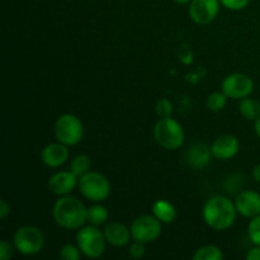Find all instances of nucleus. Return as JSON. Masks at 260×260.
<instances>
[{
    "label": "nucleus",
    "instance_id": "obj_2",
    "mask_svg": "<svg viewBox=\"0 0 260 260\" xmlns=\"http://www.w3.org/2000/svg\"><path fill=\"white\" fill-rule=\"evenodd\" d=\"M235 203L223 196H215L210 198L203 206L202 216L205 222L211 229L223 231L230 229L236 220Z\"/></svg>",
    "mask_w": 260,
    "mask_h": 260
},
{
    "label": "nucleus",
    "instance_id": "obj_18",
    "mask_svg": "<svg viewBox=\"0 0 260 260\" xmlns=\"http://www.w3.org/2000/svg\"><path fill=\"white\" fill-rule=\"evenodd\" d=\"M239 109H240L241 116L249 121H255L260 116V103L254 98L245 96L241 99Z\"/></svg>",
    "mask_w": 260,
    "mask_h": 260
},
{
    "label": "nucleus",
    "instance_id": "obj_10",
    "mask_svg": "<svg viewBox=\"0 0 260 260\" xmlns=\"http://www.w3.org/2000/svg\"><path fill=\"white\" fill-rule=\"evenodd\" d=\"M220 0H192L189 15L197 24H208L213 22L220 12Z\"/></svg>",
    "mask_w": 260,
    "mask_h": 260
},
{
    "label": "nucleus",
    "instance_id": "obj_17",
    "mask_svg": "<svg viewBox=\"0 0 260 260\" xmlns=\"http://www.w3.org/2000/svg\"><path fill=\"white\" fill-rule=\"evenodd\" d=\"M152 215L162 223H170L177 217V210L168 201L157 200L152 205Z\"/></svg>",
    "mask_w": 260,
    "mask_h": 260
},
{
    "label": "nucleus",
    "instance_id": "obj_19",
    "mask_svg": "<svg viewBox=\"0 0 260 260\" xmlns=\"http://www.w3.org/2000/svg\"><path fill=\"white\" fill-rule=\"evenodd\" d=\"M109 217L108 210L102 205H94L88 208V222L94 226H101L107 222Z\"/></svg>",
    "mask_w": 260,
    "mask_h": 260
},
{
    "label": "nucleus",
    "instance_id": "obj_29",
    "mask_svg": "<svg viewBox=\"0 0 260 260\" xmlns=\"http://www.w3.org/2000/svg\"><path fill=\"white\" fill-rule=\"evenodd\" d=\"M9 215H10V205L7 202V201L2 200V202H0V218L4 220V218H7Z\"/></svg>",
    "mask_w": 260,
    "mask_h": 260
},
{
    "label": "nucleus",
    "instance_id": "obj_5",
    "mask_svg": "<svg viewBox=\"0 0 260 260\" xmlns=\"http://www.w3.org/2000/svg\"><path fill=\"white\" fill-rule=\"evenodd\" d=\"M78 188L81 194L91 202H103L111 194V183L98 172H89L79 178Z\"/></svg>",
    "mask_w": 260,
    "mask_h": 260
},
{
    "label": "nucleus",
    "instance_id": "obj_12",
    "mask_svg": "<svg viewBox=\"0 0 260 260\" xmlns=\"http://www.w3.org/2000/svg\"><path fill=\"white\" fill-rule=\"evenodd\" d=\"M240 149V142L233 135H222L213 141L211 150L213 157L218 160H230Z\"/></svg>",
    "mask_w": 260,
    "mask_h": 260
},
{
    "label": "nucleus",
    "instance_id": "obj_9",
    "mask_svg": "<svg viewBox=\"0 0 260 260\" xmlns=\"http://www.w3.org/2000/svg\"><path fill=\"white\" fill-rule=\"evenodd\" d=\"M254 90V81L246 74H231L222 81V91L228 98L243 99L249 96Z\"/></svg>",
    "mask_w": 260,
    "mask_h": 260
},
{
    "label": "nucleus",
    "instance_id": "obj_7",
    "mask_svg": "<svg viewBox=\"0 0 260 260\" xmlns=\"http://www.w3.org/2000/svg\"><path fill=\"white\" fill-rule=\"evenodd\" d=\"M55 136L66 146H74L83 140L84 126L75 114L65 113L55 123Z\"/></svg>",
    "mask_w": 260,
    "mask_h": 260
},
{
    "label": "nucleus",
    "instance_id": "obj_15",
    "mask_svg": "<svg viewBox=\"0 0 260 260\" xmlns=\"http://www.w3.org/2000/svg\"><path fill=\"white\" fill-rule=\"evenodd\" d=\"M211 156H213L212 150L207 146V144L196 142L188 150L187 162L194 169H203L210 164Z\"/></svg>",
    "mask_w": 260,
    "mask_h": 260
},
{
    "label": "nucleus",
    "instance_id": "obj_8",
    "mask_svg": "<svg viewBox=\"0 0 260 260\" xmlns=\"http://www.w3.org/2000/svg\"><path fill=\"white\" fill-rule=\"evenodd\" d=\"M161 221L154 215H144L137 217L131 225V235L134 240L147 244L155 241L161 235Z\"/></svg>",
    "mask_w": 260,
    "mask_h": 260
},
{
    "label": "nucleus",
    "instance_id": "obj_21",
    "mask_svg": "<svg viewBox=\"0 0 260 260\" xmlns=\"http://www.w3.org/2000/svg\"><path fill=\"white\" fill-rule=\"evenodd\" d=\"M223 258V253L216 245H205L198 249L193 255L194 260H221Z\"/></svg>",
    "mask_w": 260,
    "mask_h": 260
},
{
    "label": "nucleus",
    "instance_id": "obj_26",
    "mask_svg": "<svg viewBox=\"0 0 260 260\" xmlns=\"http://www.w3.org/2000/svg\"><path fill=\"white\" fill-rule=\"evenodd\" d=\"M128 253H129V255H131L132 258H135V259L142 258V256L145 255V253H146L145 243H142V241L135 240L134 243L131 244V246H129Z\"/></svg>",
    "mask_w": 260,
    "mask_h": 260
},
{
    "label": "nucleus",
    "instance_id": "obj_6",
    "mask_svg": "<svg viewBox=\"0 0 260 260\" xmlns=\"http://www.w3.org/2000/svg\"><path fill=\"white\" fill-rule=\"evenodd\" d=\"M13 244L18 253L23 255H36L41 253L45 246V235L36 226H22L15 231L13 236Z\"/></svg>",
    "mask_w": 260,
    "mask_h": 260
},
{
    "label": "nucleus",
    "instance_id": "obj_23",
    "mask_svg": "<svg viewBox=\"0 0 260 260\" xmlns=\"http://www.w3.org/2000/svg\"><path fill=\"white\" fill-rule=\"evenodd\" d=\"M248 235L251 243L260 246V215L251 218L248 228Z\"/></svg>",
    "mask_w": 260,
    "mask_h": 260
},
{
    "label": "nucleus",
    "instance_id": "obj_20",
    "mask_svg": "<svg viewBox=\"0 0 260 260\" xmlns=\"http://www.w3.org/2000/svg\"><path fill=\"white\" fill-rule=\"evenodd\" d=\"M90 168H91V160L90 157L85 154H80L78 155V156L74 157L70 165V170L78 178L83 177V175H85L86 173L90 172Z\"/></svg>",
    "mask_w": 260,
    "mask_h": 260
},
{
    "label": "nucleus",
    "instance_id": "obj_16",
    "mask_svg": "<svg viewBox=\"0 0 260 260\" xmlns=\"http://www.w3.org/2000/svg\"><path fill=\"white\" fill-rule=\"evenodd\" d=\"M104 236L107 243L113 246H124L129 243L132 235L131 229L121 222H111L104 229Z\"/></svg>",
    "mask_w": 260,
    "mask_h": 260
},
{
    "label": "nucleus",
    "instance_id": "obj_32",
    "mask_svg": "<svg viewBox=\"0 0 260 260\" xmlns=\"http://www.w3.org/2000/svg\"><path fill=\"white\" fill-rule=\"evenodd\" d=\"M254 131H255L256 136L260 139V116L254 121Z\"/></svg>",
    "mask_w": 260,
    "mask_h": 260
},
{
    "label": "nucleus",
    "instance_id": "obj_3",
    "mask_svg": "<svg viewBox=\"0 0 260 260\" xmlns=\"http://www.w3.org/2000/svg\"><path fill=\"white\" fill-rule=\"evenodd\" d=\"M76 245L80 249L81 254L91 259L102 256L106 251L107 240L104 233H102L98 226L89 225L79 229L76 234Z\"/></svg>",
    "mask_w": 260,
    "mask_h": 260
},
{
    "label": "nucleus",
    "instance_id": "obj_30",
    "mask_svg": "<svg viewBox=\"0 0 260 260\" xmlns=\"http://www.w3.org/2000/svg\"><path fill=\"white\" fill-rule=\"evenodd\" d=\"M246 259L248 260H260V246L256 245L255 248L250 249L246 254Z\"/></svg>",
    "mask_w": 260,
    "mask_h": 260
},
{
    "label": "nucleus",
    "instance_id": "obj_4",
    "mask_svg": "<svg viewBox=\"0 0 260 260\" xmlns=\"http://www.w3.org/2000/svg\"><path fill=\"white\" fill-rule=\"evenodd\" d=\"M154 137L162 149L177 150L184 142V129L172 117L160 118L154 127Z\"/></svg>",
    "mask_w": 260,
    "mask_h": 260
},
{
    "label": "nucleus",
    "instance_id": "obj_13",
    "mask_svg": "<svg viewBox=\"0 0 260 260\" xmlns=\"http://www.w3.org/2000/svg\"><path fill=\"white\" fill-rule=\"evenodd\" d=\"M235 206L238 213L246 218L260 215V194L255 190H244L236 197Z\"/></svg>",
    "mask_w": 260,
    "mask_h": 260
},
{
    "label": "nucleus",
    "instance_id": "obj_1",
    "mask_svg": "<svg viewBox=\"0 0 260 260\" xmlns=\"http://www.w3.org/2000/svg\"><path fill=\"white\" fill-rule=\"evenodd\" d=\"M53 218L65 230H79L88 222V208L73 196H61L52 210Z\"/></svg>",
    "mask_w": 260,
    "mask_h": 260
},
{
    "label": "nucleus",
    "instance_id": "obj_24",
    "mask_svg": "<svg viewBox=\"0 0 260 260\" xmlns=\"http://www.w3.org/2000/svg\"><path fill=\"white\" fill-rule=\"evenodd\" d=\"M80 254L81 251L79 246L73 245V244H65L60 249V258L63 260H79Z\"/></svg>",
    "mask_w": 260,
    "mask_h": 260
},
{
    "label": "nucleus",
    "instance_id": "obj_11",
    "mask_svg": "<svg viewBox=\"0 0 260 260\" xmlns=\"http://www.w3.org/2000/svg\"><path fill=\"white\" fill-rule=\"evenodd\" d=\"M79 178L71 170L69 172H57L48 179L47 187L51 193L56 196H68L78 187Z\"/></svg>",
    "mask_w": 260,
    "mask_h": 260
},
{
    "label": "nucleus",
    "instance_id": "obj_27",
    "mask_svg": "<svg viewBox=\"0 0 260 260\" xmlns=\"http://www.w3.org/2000/svg\"><path fill=\"white\" fill-rule=\"evenodd\" d=\"M221 4L229 10H241L248 7L250 0H220Z\"/></svg>",
    "mask_w": 260,
    "mask_h": 260
},
{
    "label": "nucleus",
    "instance_id": "obj_31",
    "mask_svg": "<svg viewBox=\"0 0 260 260\" xmlns=\"http://www.w3.org/2000/svg\"><path fill=\"white\" fill-rule=\"evenodd\" d=\"M253 177H254V179L256 180V182L260 183V164L256 165V167L254 168V170H253Z\"/></svg>",
    "mask_w": 260,
    "mask_h": 260
},
{
    "label": "nucleus",
    "instance_id": "obj_22",
    "mask_svg": "<svg viewBox=\"0 0 260 260\" xmlns=\"http://www.w3.org/2000/svg\"><path fill=\"white\" fill-rule=\"evenodd\" d=\"M226 102H228V95L225 93H220V91H215V93L210 94L207 98V107L210 111L212 112H220L225 108Z\"/></svg>",
    "mask_w": 260,
    "mask_h": 260
},
{
    "label": "nucleus",
    "instance_id": "obj_28",
    "mask_svg": "<svg viewBox=\"0 0 260 260\" xmlns=\"http://www.w3.org/2000/svg\"><path fill=\"white\" fill-rule=\"evenodd\" d=\"M14 245V244H13ZM13 245L7 240L0 241V259L9 260L13 256Z\"/></svg>",
    "mask_w": 260,
    "mask_h": 260
},
{
    "label": "nucleus",
    "instance_id": "obj_25",
    "mask_svg": "<svg viewBox=\"0 0 260 260\" xmlns=\"http://www.w3.org/2000/svg\"><path fill=\"white\" fill-rule=\"evenodd\" d=\"M173 104L169 99H160L156 103V113L160 118H169L173 114Z\"/></svg>",
    "mask_w": 260,
    "mask_h": 260
},
{
    "label": "nucleus",
    "instance_id": "obj_33",
    "mask_svg": "<svg viewBox=\"0 0 260 260\" xmlns=\"http://www.w3.org/2000/svg\"><path fill=\"white\" fill-rule=\"evenodd\" d=\"M175 3H178V4H187V3H189L190 0H174Z\"/></svg>",
    "mask_w": 260,
    "mask_h": 260
},
{
    "label": "nucleus",
    "instance_id": "obj_14",
    "mask_svg": "<svg viewBox=\"0 0 260 260\" xmlns=\"http://www.w3.org/2000/svg\"><path fill=\"white\" fill-rule=\"evenodd\" d=\"M43 164L48 168H58L69 159V149L62 142H53L43 147L41 152Z\"/></svg>",
    "mask_w": 260,
    "mask_h": 260
}]
</instances>
